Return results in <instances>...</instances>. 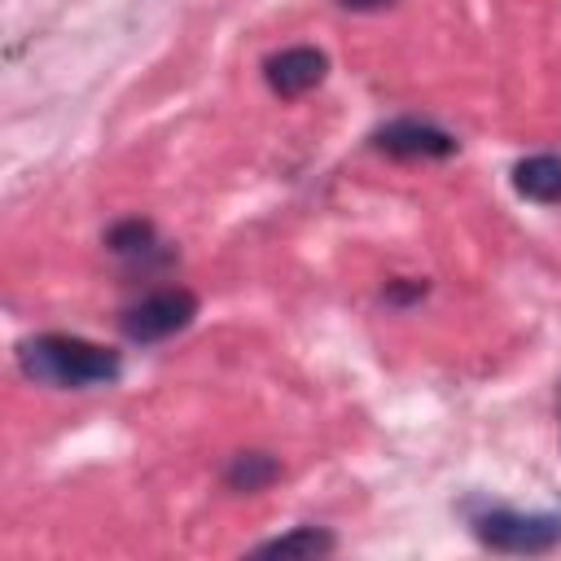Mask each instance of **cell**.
I'll list each match as a JSON object with an SVG mask.
<instances>
[{"label":"cell","instance_id":"cell-1","mask_svg":"<svg viewBox=\"0 0 561 561\" xmlns=\"http://www.w3.org/2000/svg\"><path fill=\"white\" fill-rule=\"evenodd\" d=\"M18 368L35 386L53 390H92V386H114L123 373L118 351L75 337V333H39L18 342Z\"/></svg>","mask_w":561,"mask_h":561},{"label":"cell","instance_id":"cell-2","mask_svg":"<svg viewBox=\"0 0 561 561\" xmlns=\"http://www.w3.org/2000/svg\"><path fill=\"white\" fill-rule=\"evenodd\" d=\"M473 535L491 552L508 557H539L561 543V517L557 513H517V508H486L473 517Z\"/></svg>","mask_w":561,"mask_h":561},{"label":"cell","instance_id":"cell-3","mask_svg":"<svg viewBox=\"0 0 561 561\" xmlns=\"http://www.w3.org/2000/svg\"><path fill=\"white\" fill-rule=\"evenodd\" d=\"M193 316H197V294L193 289H158V294L140 298L136 307H127L118 329H123L127 342L145 346V342H162V337L188 329Z\"/></svg>","mask_w":561,"mask_h":561},{"label":"cell","instance_id":"cell-4","mask_svg":"<svg viewBox=\"0 0 561 561\" xmlns=\"http://www.w3.org/2000/svg\"><path fill=\"white\" fill-rule=\"evenodd\" d=\"M373 149H381L390 158H451L456 136L434 123H421V118H394L373 131Z\"/></svg>","mask_w":561,"mask_h":561},{"label":"cell","instance_id":"cell-5","mask_svg":"<svg viewBox=\"0 0 561 561\" xmlns=\"http://www.w3.org/2000/svg\"><path fill=\"white\" fill-rule=\"evenodd\" d=\"M324 75H329V57H324L320 48H311V44L280 48V53H272V57L263 61L267 88H272L276 96H285V101H289V96H302V92H311V88H320Z\"/></svg>","mask_w":561,"mask_h":561},{"label":"cell","instance_id":"cell-6","mask_svg":"<svg viewBox=\"0 0 561 561\" xmlns=\"http://www.w3.org/2000/svg\"><path fill=\"white\" fill-rule=\"evenodd\" d=\"M513 188L526 202L561 206V158L557 153H530V158L513 162Z\"/></svg>","mask_w":561,"mask_h":561},{"label":"cell","instance_id":"cell-7","mask_svg":"<svg viewBox=\"0 0 561 561\" xmlns=\"http://www.w3.org/2000/svg\"><path fill=\"white\" fill-rule=\"evenodd\" d=\"M333 548H337L333 530H324V526H294V530H285L276 539H263L254 548V557H302V561H311V557H329Z\"/></svg>","mask_w":561,"mask_h":561},{"label":"cell","instance_id":"cell-8","mask_svg":"<svg viewBox=\"0 0 561 561\" xmlns=\"http://www.w3.org/2000/svg\"><path fill=\"white\" fill-rule=\"evenodd\" d=\"M276 478H280V460L267 456V451H241V456H232V465L224 469V482H228L232 491H241V495H254V491L272 486Z\"/></svg>","mask_w":561,"mask_h":561},{"label":"cell","instance_id":"cell-9","mask_svg":"<svg viewBox=\"0 0 561 561\" xmlns=\"http://www.w3.org/2000/svg\"><path fill=\"white\" fill-rule=\"evenodd\" d=\"M105 245H110L114 254H123V259H140V254H149V250L158 245V237H153V224H145V219H123V224H114V228L105 232Z\"/></svg>","mask_w":561,"mask_h":561},{"label":"cell","instance_id":"cell-10","mask_svg":"<svg viewBox=\"0 0 561 561\" xmlns=\"http://www.w3.org/2000/svg\"><path fill=\"white\" fill-rule=\"evenodd\" d=\"M425 294V280H412V285H390L386 289V298L390 302H408V298H421Z\"/></svg>","mask_w":561,"mask_h":561},{"label":"cell","instance_id":"cell-11","mask_svg":"<svg viewBox=\"0 0 561 561\" xmlns=\"http://www.w3.org/2000/svg\"><path fill=\"white\" fill-rule=\"evenodd\" d=\"M342 9H351V13H377V9H390L394 0H337Z\"/></svg>","mask_w":561,"mask_h":561}]
</instances>
